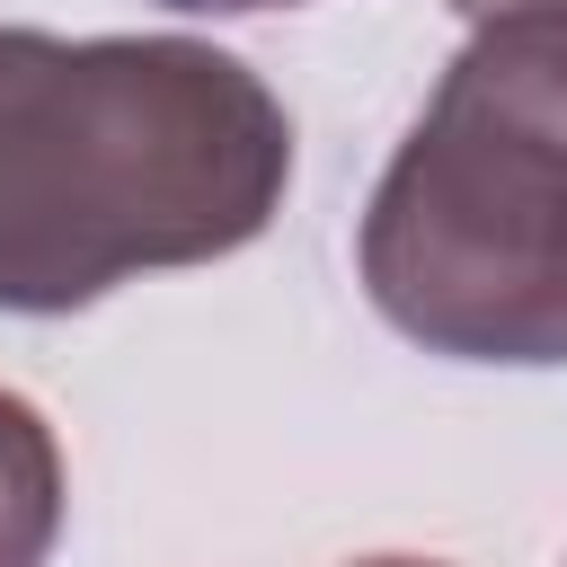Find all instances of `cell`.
<instances>
[{
  "mask_svg": "<svg viewBox=\"0 0 567 567\" xmlns=\"http://www.w3.org/2000/svg\"><path fill=\"white\" fill-rule=\"evenodd\" d=\"M292 186L284 97L204 35L0 27V310L71 319L248 248Z\"/></svg>",
  "mask_w": 567,
  "mask_h": 567,
  "instance_id": "1",
  "label": "cell"
},
{
  "mask_svg": "<svg viewBox=\"0 0 567 567\" xmlns=\"http://www.w3.org/2000/svg\"><path fill=\"white\" fill-rule=\"evenodd\" d=\"M354 275L443 363H567V9L487 18L443 62L354 221Z\"/></svg>",
  "mask_w": 567,
  "mask_h": 567,
  "instance_id": "2",
  "label": "cell"
},
{
  "mask_svg": "<svg viewBox=\"0 0 567 567\" xmlns=\"http://www.w3.org/2000/svg\"><path fill=\"white\" fill-rule=\"evenodd\" d=\"M62 443L35 399L0 390V567H44L62 540Z\"/></svg>",
  "mask_w": 567,
  "mask_h": 567,
  "instance_id": "3",
  "label": "cell"
},
{
  "mask_svg": "<svg viewBox=\"0 0 567 567\" xmlns=\"http://www.w3.org/2000/svg\"><path fill=\"white\" fill-rule=\"evenodd\" d=\"M470 27H487V18H523V9H567V0H452Z\"/></svg>",
  "mask_w": 567,
  "mask_h": 567,
  "instance_id": "4",
  "label": "cell"
},
{
  "mask_svg": "<svg viewBox=\"0 0 567 567\" xmlns=\"http://www.w3.org/2000/svg\"><path fill=\"white\" fill-rule=\"evenodd\" d=\"M159 9H195V18H248V9H301V0H159Z\"/></svg>",
  "mask_w": 567,
  "mask_h": 567,
  "instance_id": "5",
  "label": "cell"
},
{
  "mask_svg": "<svg viewBox=\"0 0 567 567\" xmlns=\"http://www.w3.org/2000/svg\"><path fill=\"white\" fill-rule=\"evenodd\" d=\"M346 567H452V558H416V549H381V558H346Z\"/></svg>",
  "mask_w": 567,
  "mask_h": 567,
  "instance_id": "6",
  "label": "cell"
}]
</instances>
